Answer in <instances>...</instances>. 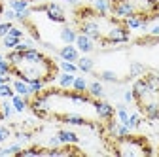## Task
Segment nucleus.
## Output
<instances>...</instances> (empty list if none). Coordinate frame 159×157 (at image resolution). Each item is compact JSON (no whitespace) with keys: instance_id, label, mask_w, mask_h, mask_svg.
<instances>
[{"instance_id":"obj_1","label":"nucleus","mask_w":159,"mask_h":157,"mask_svg":"<svg viewBox=\"0 0 159 157\" xmlns=\"http://www.w3.org/2000/svg\"><path fill=\"white\" fill-rule=\"evenodd\" d=\"M6 59L11 65V76L27 83L34 80L49 83V82H55L59 76V65L46 53L38 51L36 47H30L27 51L10 49L6 53Z\"/></svg>"},{"instance_id":"obj_2","label":"nucleus","mask_w":159,"mask_h":157,"mask_svg":"<svg viewBox=\"0 0 159 157\" xmlns=\"http://www.w3.org/2000/svg\"><path fill=\"white\" fill-rule=\"evenodd\" d=\"M106 148L110 153L119 157H148L153 153L150 140L142 134H125V136H106L104 138Z\"/></svg>"},{"instance_id":"obj_3","label":"nucleus","mask_w":159,"mask_h":157,"mask_svg":"<svg viewBox=\"0 0 159 157\" xmlns=\"http://www.w3.org/2000/svg\"><path fill=\"white\" fill-rule=\"evenodd\" d=\"M131 40V30L125 27V23H123V19H117V23L108 30V34L102 38L101 44L102 47H106V46H119V44H127Z\"/></svg>"},{"instance_id":"obj_4","label":"nucleus","mask_w":159,"mask_h":157,"mask_svg":"<svg viewBox=\"0 0 159 157\" xmlns=\"http://www.w3.org/2000/svg\"><path fill=\"white\" fill-rule=\"evenodd\" d=\"M108 2H110V13L117 19H127L134 15L129 0H108Z\"/></svg>"},{"instance_id":"obj_5","label":"nucleus","mask_w":159,"mask_h":157,"mask_svg":"<svg viewBox=\"0 0 159 157\" xmlns=\"http://www.w3.org/2000/svg\"><path fill=\"white\" fill-rule=\"evenodd\" d=\"M95 112H97V117L102 123H108L110 119L116 117V108L102 99H95Z\"/></svg>"},{"instance_id":"obj_6","label":"nucleus","mask_w":159,"mask_h":157,"mask_svg":"<svg viewBox=\"0 0 159 157\" xmlns=\"http://www.w3.org/2000/svg\"><path fill=\"white\" fill-rule=\"evenodd\" d=\"M44 13L48 15L49 21L53 23H61V25H66V15H65V10L59 6L57 2H48L46 4V10Z\"/></svg>"},{"instance_id":"obj_7","label":"nucleus","mask_w":159,"mask_h":157,"mask_svg":"<svg viewBox=\"0 0 159 157\" xmlns=\"http://www.w3.org/2000/svg\"><path fill=\"white\" fill-rule=\"evenodd\" d=\"M95 78H98V80H101V82H108V83H125L123 82V78L121 76H119L117 72H114V70H101V72H91Z\"/></svg>"},{"instance_id":"obj_8","label":"nucleus","mask_w":159,"mask_h":157,"mask_svg":"<svg viewBox=\"0 0 159 157\" xmlns=\"http://www.w3.org/2000/svg\"><path fill=\"white\" fill-rule=\"evenodd\" d=\"M59 57L63 59V61H72L76 63L80 59V49L74 46V44H65V47L59 49Z\"/></svg>"},{"instance_id":"obj_9","label":"nucleus","mask_w":159,"mask_h":157,"mask_svg":"<svg viewBox=\"0 0 159 157\" xmlns=\"http://www.w3.org/2000/svg\"><path fill=\"white\" fill-rule=\"evenodd\" d=\"M76 47L82 51V53H91V51L95 49V40H91L87 34H82V32H80L78 38H76Z\"/></svg>"},{"instance_id":"obj_10","label":"nucleus","mask_w":159,"mask_h":157,"mask_svg":"<svg viewBox=\"0 0 159 157\" xmlns=\"http://www.w3.org/2000/svg\"><path fill=\"white\" fill-rule=\"evenodd\" d=\"M29 99H30V96H23V95H17L15 93L10 101H11V104H13V108H15L17 114H23L29 108Z\"/></svg>"},{"instance_id":"obj_11","label":"nucleus","mask_w":159,"mask_h":157,"mask_svg":"<svg viewBox=\"0 0 159 157\" xmlns=\"http://www.w3.org/2000/svg\"><path fill=\"white\" fill-rule=\"evenodd\" d=\"M87 93L93 96V99H104V87L101 83V80H95L91 83H87Z\"/></svg>"},{"instance_id":"obj_12","label":"nucleus","mask_w":159,"mask_h":157,"mask_svg":"<svg viewBox=\"0 0 159 157\" xmlns=\"http://www.w3.org/2000/svg\"><path fill=\"white\" fill-rule=\"evenodd\" d=\"M57 136H59V140L63 144H78L80 142V136L76 132H72V131H66V129L57 131Z\"/></svg>"},{"instance_id":"obj_13","label":"nucleus","mask_w":159,"mask_h":157,"mask_svg":"<svg viewBox=\"0 0 159 157\" xmlns=\"http://www.w3.org/2000/svg\"><path fill=\"white\" fill-rule=\"evenodd\" d=\"M11 87H13V91H15L17 95H23V96H32L30 85H29L27 82H23V80H19V78L11 82Z\"/></svg>"},{"instance_id":"obj_14","label":"nucleus","mask_w":159,"mask_h":157,"mask_svg":"<svg viewBox=\"0 0 159 157\" xmlns=\"http://www.w3.org/2000/svg\"><path fill=\"white\" fill-rule=\"evenodd\" d=\"M59 36H61V40H63L65 44H76L78 32H76V29H74V27H68V25H65Z\"/></svg>"},{"instance_id":"obj_15","label":"nucleus","mask_w":159,"mask_h":157,"mask_svg":"<svg viewBox=\"0 0 159 157\" xmlns=\"http://www.w3.org/2000/svg\"><path fill=\"white\" fill-rule=\"evenodd\" d=\"M76 65H78V70H82L84 74H91L93 66H95V61H93L91 57H80L78 61H76Z\"/></svg>"},{"instance_id":"obj_16","label":"nucleus","mask_w":159,"mask_h":157,"mask_svg":"<svg viewBox=\"0 0 159 157\" xmlns=\"http://www.w3.org/2000/svg\"><path fill=\"white\" fill-rule=\"evenodd\" d=\"M144 72H146V66H144L142 63H138V61H133V63L129 65V72H127V76H129V80H134V78L142 76Z\"/></svg>"},{"instance_id":"obj_17","label":"nucleus","mask_w":159,"mask_h":157,"mask_svg":"<svg viewBox=\"0 0 159 157\" xmlns=\"http://www.w3.org/2000/svg\"><path fill=\"white\" fill-rule=\"evenodd\" d=\"M74 74H68V72H61L57 76V82H59V87L63 89H72V83H74Z\"/></svg>"},{"instance_id":"obj_18","label":"nucleus","mask_w":159,"mask_h":157,"mask_svg":"<svg viewBox=\"0 0 159 157\" xmlns=\"http://www.w3.org/2000/svg\"><path fill=\"white\" fill-rule=\"evenodd\" d=\"M93 10L98 15H108L110 13V2L108 0H93Z\"/></svg>"},{"instance_id":"obj_19","label":"nucleus","mask_w":159,"mask_h":157,"mask_svg":"<svg viewBox=\"0 0 159 157\" xmlns=\"http://www.w3.org/2000/svg\"><path fill=\"white\" fill-rule=\"evenodd\" d=\"M131 131H136L138 127L142 125V115H140V112H134V114H129V119H127V123H125Z\"/></svg>"},{"instance_id":"obj_20","label":"nucleus","mask_w":159,"mask_h":157,"mask_svg":"<svg viewBox=\"0 0 159 157\" xmlns=\"http://www.w3.org/2000/svg\"><path fill=\"white\" fill-rule=\"evenodd\" d=\"M123 23H125V27H127L129 30H133V29H140V27H142V19L138 17V15H131V17L123 19Z\"/></svg>"},{"instance_id":"obj_21","label":"nucleus","mask_w":159,"mask_h":157,"mask_svg":"<svg viewBox=\"0 0 159 157\" xmlns=\"http://www.w3.org/2000/svg\"><path fill=\"white\" fill-rule=\"evenodd\" d=\"M10 8L19 13V11L29 10V8H30V2H29V0H10Z\"/></svg>"},{"instance_id":"obj_22","label":"nucleus","mask_w":159,"mask_h":157,"mask_svg":"<svg viewBox=\"0 0 159 157\" xmlns=\"http://www.w3.org/2000/svg\"><path fill=\"white\" fill-rule=\"evenodd\" d=\"M59 70L68 72V74H76L78 72V65L72 63V61H63V59H61V63H59Z\"/></svg>"},{"instance_id":"obj_23","label":"nucleus","mask_w":159,"mask_h":157,"mask_svg":"<svg viewBox=\"0 0 159 157\" xmlns=\"http://www.w3.org/2000/svg\"><path fill=\"white\" fill-rule=\"evenodd\" d=\"M19 42H21V38H15V36H10V34H6L2 38V46L8 47V49H15Z\"/></svg>"},{"instance_id":"obj_24","label":"nucleus","mask_w":159,"mask_h":157,"mask_svg":"<svg viewBox=\"0 0 159 157\" xmlns=\"http://www.w3.org/2000/svg\"><path fill=\"white\" fill-rule=\"evenodd\" d=\"M0 108H2L4 119H8V117H11V115L15 114V108H13V104H11V101H10V99H6L2 104H0Z\"/></svg>"},{"instance_id":"obj_25","label":"nucleus","mask_w":159,"mask_h":157,"mask_svg":"<svg viewBox=\"0 0 159 157\" xmlns=\"http://www.w3.org/2000/svg\"><path fill=\"white\" fill-rule=\"evenodd\" d=\"M15 95L11 83H0V99H11Z\"/></svg>"},{"instance_id":"obj_26","label":"nucleus","mask_w":159,"mask_h":157,"mask_svg":"<svg viewBox=\"0 0 159 157\" xmlns=\"http://www.w3.org/2000/svg\"><path fill=\"white\" fill-rule=\"evenodd\" d=\"M72 89L74 91H87V80L85 78H74Z\"/></svg>"},{"instance_id":"obj_27","label":"nucleus","mask_w":159,"mask_h":157,"mask_svg":"<svg viewBox=\"0 0 159 157\" xmlns=\"http://www.w3.org/2000/svg\"><path fill=\"white\" fill-rule=\"evenodd\" d=\"M29 85H30L32 95H34V93H40V91H42V89L46 87V83H44V82H40V80H34V82H30Z\"/></svg>"},{"instance_id":"obj_28","label":"nucleus","mask_w":159,"mask_h":157,"mask_svg":"<svg viewBox=\"0 0 159 157\" xmlns=\"http://www.w3.org/2000/svg\"><path fill=\"white\" fill-rule=\"evenodd\" d=\"M0 74H11V65H10V61L6 57L0 61Z\"/></svg>"},{"instance_id":"obj_29","label":"nucleus","mask_w":159,"mask_h":157,"mask_svg":"<svg viewBox=\"0 0 159 157\" xmlns=\"http://www.w3.org/2000/svg\"><path fill=\"white\" fill-rule=\"evenodd\" d=\"M11 136V129H8V127H2L0 125V144H4L8 138Z\"/></svg>"},{"instance_id":"obj_30","label":"nucleus","mask_w":159,"mask_h":157,"mask_svg":"<svg viewBox=\"0 0 159 157\" xmlns=\"http://www.w3.org/2000/svg\"><path fill=\"white\" fill-rule=\"evenodd\" d=\"M13 27V23L11 21H4V23H0V38H4L8 32H10V29Z\"/></svg>"},{"instance_id":"obj_31","label":"nucleus","mask_w":159,"mask_h":157,"mask_svg":"<svg viewBox=\"0 0 159 157\" xmlns=\"http://www.w3.org/2000/svg\"><path fill=\"white\" fill-rule=\"evenodd\" d=\"M4 19H6V21H11V23L17 21V11L11 10V8L10 10H4Z\"/></svg>"},{"instance_id":"obj_32","label":"nucleus","mask_w":159,"mask_h":157,"mask_svg":"<svg viewBox=\"0 0 159 157\" xmlns=\"http://www.w3.org/2000/svg\"><path fill=\"white\" fill-rule=\"evenodd\" d=\"M8 34H10V36H15V38H21V40H23V36H25V32L19 29V27H11Z\"/></svg>"},{"instance_id":"obj_33","label":"nucleus","mask_w":159,"mask_h":157,"mask_svg":"<svg viewBox=\"0 0 159 157\" xmlns=\"http://www.w3.org/2000/svg\"><path fill=\"white\" fill-rule=\"evenodd\" d=\"M61 144H63V142L59 140V136H57V134L49 138V146H51V148H57V146H61Z\"/></svg>"},{"instance_id":"obj_34","label":"nucleus","mask_w":159,"mask_h":157,"mask_svg":"<svg viewBox=\"0 0 159 157\" xmlns=\"http://www.w3.org/2000/svg\"><path fill=\"white\" fill-rule=\"evenodd\" d=\"M0 83H11V74H0Z\"/></svg>"},{"instance_id":"obj_35","label":"nucleus","mask_w":159,"mask_h":157,"mask_svg":"<svg viewBox=\"0 0 159 157\" xmlns=\"http://www.w3.org/2000/svg\"><path fill=\"white\" fill-rule=\"evenodd\" d=\"M123 101H125V104H129V102H133V91H131V89L123 93Z\"/></svg>"},{"instance_id":"obj_36","label":"nucleus","mask_w":159,"mask_h":157,"mask_svg":"<svg viewBox=\"0 0 159 157\" xmlns=\"http://www.w3.org/2000/svg\"><path fill=\"white\" fill-rule=\"evenodd\" d=\"M150 34H153V36H159V25L152 27V29H150Z\"/></svg>"},{"instance_id":"obj_37","label":"nucleus","mask_w":159,"mask_h":157,"mask_svg":"<svg viewBox=\"0 0 159 157\" xmlns=\"http://www.w3.org/2000/svg\"><path fill=\"white\" fill-rule=\"evenodd\" d=\"M2 17H4V2L0 0V23H2Z\"/></svg>"},{"instance_id":"obj_38","label":"nucleus","mask_w":159,"mask_h":157,"mask_svg":"<svg viewBox=\"0 0 159 157\" xmlns=\"http://www.w3.org/2000/svg\"><path fill=\"white\" fill-rule=\"evenodd\" d=\"M65 2H70V4H78L80 0H65Z\"/></svg>"},{"instance_id":"obj_39","label":"nucleus","mask_w":159,"mask_h":157,"mask_svg":"<svg viewBox=\"0 0 159 157\" xmlns=\"http://www.w3.org/2000/svg\"><path fill=\"white\" fill-rule=\"evenodd\" d=\"M4 119V114H2V108H0V121Z\"/></svg>"},{"instance_id":"obj_40","label":"nucleus","mask_w":159,"mask_h":157,"mask_svg":"<svg viewBox=\"0 0 159 157\" xmlns=\"http://www.w3.org/2000/svg\"><path fill=\"white\" fill-rule=\"evenodd\" d=\"M29 2H30V4H32V2H38V0H29Z\"/></svg>"},{"instance_id":"obj_41","label":"nucleus","mask_w":159,"mask_h":157,"mask_svg":"<svg viewBox=\"0 0 159 157\" xmlns=\"http://www.w3.org/2000/svg\"><path fill=\"white\" fill-rule=\"evenodd\" d=\"M2 59H4V55H0V61H2Z\"/></svg>"},{"instance_id":"obj_42","label":"nucleus","mask_w":159,"mask_h":157,"mask_svg":"<svg viewBox=\"0 0 159 157\" xmlns=\"http://www.w3.org/2000/svg\"><path fill=\"white\" fill-rule=\"evenodd\" d=\"M157 155H159V148H157Z\"/></svg>"}]
</instances>
